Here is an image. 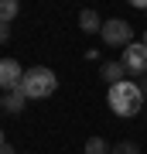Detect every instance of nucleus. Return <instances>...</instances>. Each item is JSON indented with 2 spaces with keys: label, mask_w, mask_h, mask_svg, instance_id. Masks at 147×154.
<instances>
[{
  "label": "nucleus",
  "mask_w": 147,
  "mask_h": 154,
  "mask_svg": "<svg viewBox=\"0 0 147 154\" xmlns=\"http://www.w3.org/2000/svg\"><path fill=\"white\" fill-rule=\"evenodd\" d=\"M144 89L140 82H120V86H109V93H106V103H109V110H113L116 116H137L144 110Z\"/></svg>",
  "instance_id": "nucleus-1"
},
{
  "label": "nucleus",
  "mask_w": 147,
  "mask_h": 154,
  "mask_svg": "<svg viewBox=\"0 0 147 154\" xmlns=\"http://www.w3.org/2000/svg\"><path fill=\"white\" fill-rule=\"evenodd\" d=\"M55 89H58V75L44 65H34V69H24V79H21V93L27 99H48Z\"/></svg>",
  "instance_id": "nucleus-2"
},
{
  "label": "nucleus",
  "mask_w": 147,
  "mask_h": 154,
  "mask_svg": "<svg viewBox=\"0 0 147 154\" xmlns=\"http://www.w3.org/2000/svg\"><path fill=\"white\" fill-rule=\"evenodd\" d=\"M133 28L130 21H123V17H109V21L103 24V41L109 45V48H127V45H133Z\"/></svg>",
  "instance_id": "nucleus-3"
},
{
  "label": "nucleus",
  "mask_w": 147,
  "mask_h": 154,
  "mask_svg": "<svg viewBox=\"0 0 147 154\" xmlns=\"http://www.w3.org/2000/svg\"><path fill=\"white\" fill-rule=\"evenodd\" d=\"M123 65H127V72H130V75H147V45L144 41H133V45H127L123 48Z\"/></svg>",
  "instance_id": "nucleus-4"
},
{
  "label": "nucleus",
  "mask_w": 147,
  "mask_h": 154,
  "mask_svg": "<svg viewBox=\"0 0 147 154\" xmlns=\"http://www.w3.org/2000/svg\"><path fill=\"white\" fill-rule=\"evenodd\" d=\"M21 79H24V72H21V62L17 58H4L0 62V89H4V93L21 89Z\"/></svg>",
  "instance_id": "nucleus-5"
},
{
  "label": "nucleus",
  "mask_w": 147,
  "mask_h": 154,
  "mask_svg": "<svg viewBox=\"0 0 147 154\" xmlns=\"http://www.w3.org/2000/svg\"><path fill=\"white\" fill-rule=\"evenodd\" d=\"M99 75H103V82H106V86H120V82H127V79H130V72H127L123 62H103Z\"/></svg>",
  "instance_id": "nucleus-6"
},
{
  "label": "nucleus",
  "mask_w": 147,
  "mask_h": 154,
  "mask_svg": "<svg viewBox=\"0 0 147 154\" xmlns=\"http://www.w3.org/2000/svg\"><path fill=\"white\" fill-rule=\"evenodd\" d=\"M0 106H4V113H24L27 96L21 93V89H11V93H4V96H0Z\"/></svg>",
  "instance_id": "nucleus-7"
},
{
  "label": "nucleus",
  "mask_w": 147,
  "mask_h": 154,
  "mask_svg": "<svg viewBox=\"0 0 147 154\" xmlns=\"http://www.w3.org/2000/svg\"><path fill=\"white\" fill-rule=\"evenodd\" d=\"M103 24H106V21H99L96 11H82V14H79V28L86 31V34H103Z\"/></svg>",
  "instance_id": "nucleus-8"
},
{
  "label": "nucleus",
  "mask_w": 147,
  "mask_h": 154,
  "mask_svg": "<svg viewBox=\"0 0 147 154\" xmlns=\"http://www.w3.org/2000/svg\"><path fill=\"white\" fill-rule=\"evenodd\" d=\"M86 154H113V144H106L103 137H89L86 140Z\"/></svg>",
  "instance_id": "nucleus-9"
},
{
  "label": "nucleus",
  "mask_w": 147,
  "mask_h": 154,
  "mask_svg": "<svg viewBox=\"0 0 147 154\" xmlns=\"http://www.w3.org/2000/svg\"><path fill=\"white\" fill-rule=\"evenodd\" d=\"M17 11H21V0H0V17H4V24H11Z\"/></svg>",
  "instance_id": "nucleus-10"
},
{
  "label": "nucleus",
  "mask_w": 147,
  "mask_h": 154,
  "mask_svg": "<svg viewBox=\"0 0 147 154\" xmlns=\"http://www.w3.org/2000/svg\"><path fill=\"white\" fill-rule=\"evenodd\" d=\"M113 154H140V147L133 140H120V144H113Z\"/></svg>",
  "instance_id": "nucleus-11"
},
{
  "label": "nucleus",
  "mask_w": 147,
  "mask_h": 154,
  "mask_svg": "<svg viewBox=\"0 0 147 154\" xmlns=\"http://www.w3.org/2000/svg\"><path fill=\"white\" fill-rule=\"evenodd\" d=\"M0 41H4V45H11V41H14V34H11V24H4V28H0Z\"/></svg>",
  "instance_id": "nucleus-12"
},
{
  "label": "nucleus",
  "mask_w": 147,
  "mask_h": 154,
  "mask_svg": "<svg viewBox=\"0 0 147 154\" xmlns=\"http://www.w3.org/2000/svg\"><path fill=\"white\" fill-rule=\"evenodd\" d=\"M0 154H17V147H14L11 140H4V144H0Z\"/></svg>",
  "instance_id": "nucleus-13"
},
{
  "label": "nucleus",
  "mask_w": 147,
  "mask_h": 154,
  "mask_svg": "<svg viewBox=\"0 0 147 154\" xmlns=\"http://www.w3.org/2000/svg\"><path fill=\"white\" fill-rule=\"evenodd\" d=\"M127 4H133V7H140V11H147V0H127Z\"/></svg>",
  "instance_id": "nucleus-14"
},
{
  "label": "nucleus",
  "mask_w": 147,
  "mask_h": 154,
  "mask_svg": "<svg viewBox=\"0 0 147 154\" xmlns=\"http://www.w3.org/2000/svg\"><path fill=\"white\" fill-rule=\"evenodd\" d=\"M137 82H140V89H144V96H147V75H140V79H137Z\"/></svg>",
  "instance_id": "nucleus-15"
},
{
  "label": "nucleus",
  "mask_w": 147,
  "mask_h": 154,
  "mask_svg": "<svg viewBox=\"0 0 147 154\" xmlns=\"http://www.w3.org/2000/svg\"><path fill=\"white\" fill-rule=\"evenodd\" d=\"M144 45H147V34H144Z\"/></svg>",
  "instance_id": "nucleus-16"
},
{
  "label": "nucleus",
  "mask_w": 147,
  "mask_h": 154,
  "mask_svg": "<svg viewBox=\"0 0 147 154\" xmlns=\"http://www.w3.org/2000/svg\"><path fill=\"white\" fill-rule=\"evenodd\" d=\"M144 14H147V11H144Z\"/></svg>",
  "instance_id": "nucleus-17"
}]
</instances>
